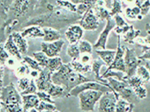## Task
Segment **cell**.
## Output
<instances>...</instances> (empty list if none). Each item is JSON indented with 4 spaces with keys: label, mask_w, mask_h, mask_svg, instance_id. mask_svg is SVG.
I'll return each instance as SVG.
<instances>
[{
    "label": "cell",
    "mask_w": 150,
    "mask_h": 112,
    "mask_svg": "<svg viewBox=\"0 0 150 112\" xmlns=\"http://www.w3.org/2000/svg\"><path fill=\"white\" fill-rule=\"evenodd\" d=\"M91 80H95V79H90L88 77L84 76L82 73L74 71L70 63L67 64L63 63L57 71L52 72V81L55 84L63 86L65 88L67 95L70 90L74 88L75 86Z\"/></svg>",
    "instance_id": "cell-1"
},
{
    "label": "cell",
    "mask_w": 150,
    "mask_h": 112,
    "mask_svg": "<svg viewBox=\"0 0 150 112\" xmlns=\"http://www.w3.org/2000/svg\"><path fill=\"white\" fill-rule=\"evenodd\" d=\"M38 2V0H15L9 9L7 19H16L21 25L22 21L24 22L29 18Z\"/></svg>",
    "instance_id": "cell-2"
},
{
    "label": "cell",
    "mask_w": 150,
    "mask_h": 112,
    "mask_svg": "<svg viewBox=\"0 0 150 112\" xmlns=\"http://www.w3.org/2000/svg\"><path fill=\"white\" fill-rule=\"evenodd\" d=\"M103 93L101 91L94 90H88L80 93L77 96L79 99L80 109L83 111H94L95 106Z\"/></svg>",
    "instance_id": "cell-3"
},
{
    "label": "cell",
    "mask_w": 150,
    "mask_h": 112,
    "mask_svg": "<svg viewBox=\"0 0 150 112\" xmlns=\"http://www.w3.org/2000/svg\"><path fill=\"white\" fill-rule=\"evenodd\" d=\"M1 104L22 105V96L13 83L3 86L0 91Z\"/></svg>",
    "instance_id": "cell-4"
},
{
    "label": "cell",
    "mask_w": 150,
    "mask_h": 112,
    "mask_svg": "<svg viewBox=\"0 0 150 112\" xmlns=\"http://www.w3.org/2000/svg\"><path fill=\"white\" fill-rule=\"evenodd\" d=\"M94 90L101 91L103 93H106V92H113V90L111 88V86L108 84L99 83L96 80H91V81L85 82L83 83L80 84L78 86H75L74 88L72 89L70 92L68 93V97H77L80 93H81L84 90ZM114 93V92H113Z\"/></svg>",
    "instance_id": "cell-5"
},
{
    "label": "cell",
    "mask_w": 150,
    "mask_h": 112,
    "mask_svg": "<svg viewBox=\"0 0 150 112\" xmlns=\"http://www.w3.org/2000/svg\"><path fill=\"white\" fill-rule=\"evenodd\" d=\"M143 61L139 59L135 50L126 48L124 54V62L126 66V77L132 76L136 74V70Z\"/></svg>",
    "instance_id": "cell-6"
},
{
    "label": "cell",
    "mask_w": 150,
    "mask_h": 112,
    "mask_svg": "<svg viewBox=\"0 0 150 112\" xmlns=\"http://www.w3.org/2000/svg\"><path fill=\"white\" fill-rule=\"evenodd\" d=\"M77 23L81 26V27L87 31H94L99 27V19L95 13L93 8H88V9L82 15Z\"/></svg>",
    "instance_id": "cell-7"
},
{
    "label": "cell",
    "mask_w": 150,
    "mask_h": 112,
    "mask_svg": "<svg viewBox=\"0 0 150 112\" xmlns=\"http://www.w3.org/2000/svg\"><path fill=\"white\" fill-rule=\"evenodd\" d=\"M125 50L126 48L120 45V37L118 36L117 39V47L116 49V55L112 61V64L107 67V69L109 70H117V71H121L126 74V66H125V62H124V54H125Z\"/></svg>",
    "instance_id": "cell-8"
},
{
    "label": "cell",
    "mask_w": 150,
    "mask_h": 112,
    "mask_svg": "<svg viewBox=\"0 0 150 112\" xmlns=\"http://www.w3.org/2000/svg\"><path fill=\"white\" fill-rule=\"evenodd\" d=\"M119 97L113 92L104 93L98 100V111H115L116 104Z\"/></svg>",
    "instance_id": "cell-9"
},
{
    "label": "cell",
    "mask_w": 150,
    "mask_h": 112,
    "mask_svg": "<svg viewBox=\"0 0 150 112\" xmlns=\"http://www.w3.org/2000/svg\"><path fill=\"white\" fill-rule=\"evenodd\" d=\"M115 26H116V23H115V21L112 17H110L106 20V25L105 26L103 31L98 36V39L93 45V48H95L96 50V49H105L108 37H109L110 32L114 29Z\"/></svg>",
    "instance_id": "cell-10"
},
{
    "label": "cell",
    "mask_w": 150,
    "mask_h": 112,
    "mask_svg": "<svg viewBox=\"0 0 150 112\" xmlns=\"http://www.w3.org/2000/svg\"><path fill=\"white\" fill-rule=\"evenodd\" d=\"M64 44L65 41L63 39L53 42L43 41L41 44V49L49 58H52L59 55Z\"/></svg>",
    "instance_id": "cell-11"
},
{
    "label": "cell",
    "mask_w": 150,
    "mask_h": 112,
    "mask_svg": "<svg viewBox=\"0 0 150 112\" xmlns=\"http://www.w3.org/2000/svg\"><path fill=\"white\" fill-rule=\"evenodd\" d=\"M52 72L46 68H44L42 69V71H40L38 77L35 79L37 85L38 90L45 91V92L48 91L49 87L53 83L52 81Z\"/></svg>",
    "instance_id": "cell-12"
},
{
    "label": "cell",
    "mask_w": 150,
    "mask_h": 112,
    "mask_svg": "<svg viewBox=\"0 0 150 112\" xmlns=\"http://www.w3.org/2000/svg\"><path fill=\"white\" fill-rule=\"evenodd\" d=\"M84 30L80 24L73 23V24L69 26L67 30H66V38L69 42V44L78 43L84 36Z\"/></svg>",
    "instance_id": "cell-13"
},
{
    "label": "cell",
    "mask_w": 150,
    "mask_h": 112,
    "mask_svg": "<svg viewBox=\"0 0 150 112\" xmlns=\"http://www.w3.org/2000/svg\"><path fill=\"white\" fill-rule=\"evenodd\" d=\"M21 35L24 38H43L44 37V31L43 27L38 25H32L21 29Z\"/></svg>",
    "instance_id": "cell-14"
},
{
    "label": "cell",
    "mask_w": 150,
    "mask_h": 112,
    "mask_svg": "<svg viewBox=\"0 0 150 112\" xmlns=\"http://www.w3.org/2000/svg\"><path fill=\"white\" fill-rule=\"evenodd\" d=\"M22 96V107L23 111H35V108L40 103V100L36 93H30Z\"/></svg>",
    "instance_id": "cell-15"
},
{
    "label": "cell",
    "mask_w": 150,
    "mask_h": 112,
    "mask_svg": "<svg viewBox=\"0 0 150 112\" xmlns=\"http://www.w3.org/2000/svg\"><path fill=\"white\" fill-rule=\"evenodd\" d=\"M4 48L8 51V53L14 58H16V60H18V62H21L23 60V56L19 51L18 48L15 44V42L13 41V39L11 34H9L7 37V39L6 40L4 43Z\"/></svg>",
    "instance_id": "cell-16"
},
{
    "label": "cell",
    "mask_w": 150,
    "mask_h": 112,
    "mask_svg": "<svg viewBox=\"0 0 150 112\" xmlns=\"http://www.w3.org/2000/svg\"><path fill=\"white\" fill-rule=\"evenodd\" d=\"M13 41L15 42V44L18 48L19 51L21 53L22 55H25L26 54L28 53V44L27 39L21 35V33L16 30L12 32L11 34Z\"/></svg>",
    "instance_id": "cell-17"
},
{
    "label": "cell",
    "mask_w": 150,
    "mask_h": 112,
    "mask_svg": "<svg viewBox=\"0 0 150 112\" xmlns=\"http://www.w3.org/2000/svg\"><path fill=\"white\" fill-rule=\"evenodd\" d=\"M103 65H105V63L101 58L95 59V60L92 61V62H91V71L94 73V79L96 81L99 82V83H103L108 84L109 85L107 79H103L101 77L100 70L101 68L103 67Z\"/></svg>",
    "instance_id": "cell-18"
},
{
    "label": "cell",
    "mask_w": 150,
    "mask_h": 112,
    "mask_svg": "<svg viewBox=\"0 0 150 112\" xmlns=\"http://www.w3.org/2000/svg\"><path fill=\"white\" fill-rule=\"evenodd\" d=\"M118 95H119L120 98H123L124 100H127L128 102L132 103L134 104H135L136 103H138L140 100L138 97V96L135 94L133 89L131 88L129 85L120 91L118 93Z\"/></svg>",
    "instance_id": "cell-19"
},
{
    "label": "cell",
    "mask_w": 150,
    "mask_h": 112,
    "mask_svg": "<svg viewBox=\"0 0 150 112\" xmlns=\"http://www.w3.org/2000/svg\"><path fill=\"white\" fill-rule=\"evenodd\" d=\"M96 52L98 56L105 63V65L109 67L112 64V61L116 55V50H107V49H96Z\"/></svg>",
    "instance_id": "cell-20"
},
{
    "label": "cell",
    "mask_w": 150,
    "mask_h": 112,
    "mask_svg": "<svg viewBox=\"0 0 150 112\" xmlns=\"http://www.w3.org/2000/svg\"><path fill=\"white\" fill-rule=\"evenodd\" d=\"M44 31V37L43 41L45 42H53L61 39V33L55 28L45 27H43Z\"/></svg>",
    "instance_id": "cell-21"
},
{
    "label": "cell",
    "mask_w": 150,
    "mask_h": 112,
    "mask_svg": "<svg viewBox=\"0 0 150 112\" xmlns=\"http://www.w3.org/2000/svg\"><path fill=\"white\" fill-rule=\"evenodd\" d=\"M47 93H49V95L51 96L52 98H62V97H67V93L66 92L65 88L62 86L55 84L52 83L51 86L47 91Z\"/></svg>",
    "instance_id": "cell-22"
},
{
    "label": "cell",
    "mask_w": 150,
    "mask_h": 112,
    "mask_svg": "<svg viewBox=\"0 0 150 112\" xmlns=\"http://www.w3.org/2000/svg\"><path fill=\"white\" fill-rule=\"evenodd\" d=\"M134 104L132 103L128 102L127 100L123 98H119L116 104V109L117 112H131L134 110Z\"/></svg>",
    "instance_id": "cell-23"
},
{
    "label": "cell",
    "mask_w": 150,
    "mask_h": 112,
    "mask_svg": "<svg viewBox=\"0 0 150 112\" xmlns=\"http://www.w3.org/2000/svg\"><path fill=\"white\" fill-rule=\"evenodd\" d=\"M70 65H71L74 71L82 73V74H84V73H87V72H90L91 71V64L84 65V64L80 62L79 59L72 60L71 62H70Z\"/></svg>",
    "instance_id": "cell-24"
},
{
    "label": "cell",
    "mask_w": 150,
    "mask_h": 112,
    "mask_svg": "<svg viewBox=\"0 0 150 112\" xmlns=\"http://www.w3.org/2000/svg\"><path fill=\"white\" fill-rule=\"evenodd\" d=\"M15 0H0V17L3 20L8 18V13Z\"/></svg>",
    "instance_id": "cell-25"
},
{
    "label": "cell",
    "mask_w": 150,
    "mask_h": 112,
    "mask_svg": "<svg viewBox=\"0 0 150 112\" xmlns=\"http://www.w3.org/2000/svg\"><path fill=\"white\" fill-rule=\"evenodd\" d=\"M141 34L140 30H135L134 27L131 25V28L129 29V30L123 35L124 37V43H127V44H134V40L138 37H139V35Z\"/></svg>",
    "instance_id": "cell-26"
},
{
    "label": "cell",
    "mask_w": 150,
    "mask_h": 112,
    "mask_svg": "<svg viewBox=\"0 0 150 112\" xmlns=\"http://www.w3.org/2000/svg\"><path fill=\"white\" fill-rule=\"evenodd\" d=\"M63 61L61 59L60 57L56 56V57H52V58H49L48 63L46 65V69L51 71L52 72H54L57 71L59 68L63 65Z\"/></svg>",
    "instance_id": "cell-27"
},
{
    "label": "cell",
    "mask_w": 150,
    "mask_h": 112,
    "mask_svg": "<svg viewBox=\"0 0 150 112\" xmlns=\"http://www.w3.org/2000/svg\"><path fill=\"white\" fill-rule=\"evenodd\" d=\"M14 69H15V75L18 78L27 76L28 75H30V68L23 61L16 65V67Z\"/></svg>",
    "instance_id": "cell-28"
},
{
    "label": "cell",
    "mask_w": 150,
    "mask_h": 112,
    "mask_svg": "<svg viewBox=\"0 0 150 112\" xmlns=\"http://www.w3.org/2000/svg\"><path fill=\"white\" fill-rule=\"evenodd\" d=\"M95 10V13L97 15V16L99 19V20H106L107 19L112 17L110 15V12L107 10L106 8H105L104 6H98L96 5L93 8Z\"/></svg>",
    "instance_id": "cell-29"
},
{
    "label": "cell",
    "mask_w": 150,
    "mask_h": 112,
    "mask_svg": "<svg viewBox=\"0 0 150 112\" xmlns=\"http://www.w3.org/2000/svg\"><path fill=\"white\" fill-rule=\"evenodd\" d=\"M125 76L126 74L121 71H117V70H109V71H105L103 75H101V77L103 79H107L109 77H112L116 78L118 80H125Z\"/></svg>",
    "instance_id": "cell-30"
},
{
    "label": "cell",
    "mask_w": 150,
    "mask_h": 112,
    "mask_svg": "<svg viewBox=\"0 0 150 112\" xmlns=\"http://www.w3.org/2000/svg\"><path fill=\"white\" fill-rule=\"evenodd\" d=\"M67 54L70 58H72V60L79 59L80 56H81V52H80L79 47H78V43L70 44V45L67 47Z\"/></svg>",
    "instance_id": "cell-31"
},
{
    "label": "cell",
    "mask_w": 150,
    "mask_h": 112,
    "mask_svg": "<svg viewBox=\"0 0 150 112\" xmlns=\"http://www.w3.org/2000/svg\"><path fill=\"white\" fill-rule=\"evenodd\" d=\"M56 5L59 7L63 8L68 11L76 13L77 12V4H75L70 0H56Z\"/></svg>",
    "instance_id": "cell-32"
},
{
    "label": "cell",
    "mask_w": 150,
    "mask_h": 112,
    "mask_svg": "<svg viewBox=\"0 0 150 112\" xmlns=\"http://www.w3.org/2000/svg\"><path fill=\"white\" fill-rule=\"evenodd\" d=\"M35 111H57L56 104H51V103L45 102V101H41L38 104L37 107L35 108Z\"/></svg>",
    "instance_id": "cell-33"
},
{
    "label": "cell",
    "mask_w": 150,
    "mask_h": 112,
    "mask_svg": "<svg viewBox=\"0 0 150 112\" xmlns=\"http://www.w3.org/2000/svg\"><path fill=\"white\" fill-rule=\"evenodd\" d=\"M136 75L142 79L145 84L150 82V72L145 65H139L136 70Z\"/></svg>",
    "instance_id": "cell-34"
},
{
    "label": "cell",
    "mask_w": 150,
    "mask_h": 112,
    "mask_svg": "<svg viewBox=\"0 0 150 112\" xmlns=\"http://www.w3.org/2000/svg\"><path fill=\"white\" fill-rule=\"evenodd\" d=\"M33 58L39 63V65L42 66V69L46 67L47 63L49 61V57L43 52V51H35L32 54Z\"/></svg>",
    "instance_id": "cell-35"
},
{
    "label": "cell",
    "mask_w": 150,
    "mask_h": 112,
    "mask_svg": "<svg viewBox=\"0 0 150 112\" xmlns=\"http://www.w3.org/2000/svg\"><path fill=\"white\" fill-rule=\"evenodd\" d=\"M78 47L81 54H92L93 52V46L88 41L81 40L78 42Z\"/></svg>",
    "instance_id": "cell-36"
},
{
    "label": "cell",
    "mask_w": 150,
    "mask_h": 112,
    "mask_svg": "<svg viewBox=\"0 0 150 112\" xmlns=\"http://www.w3.org/2000/svg\"><path fill=\"white\" fill-rule=\"evenodd\" d=\"M23 61L25 63H27L28 66L30 68V69L32 70H37V71H42V68L39 65V63L37 61L35 60L34 58H31L30 56L23 55Z\"/></svg>",
    "instance_id": "cell-37"
},
{
    "label": "cell",
    "mask_w": 150,
    "mask_h": 112,
    "mask_svg": "<svg viewBox=\"0 0 150 112\" xmlns=\"http://www.w3.org/2000/svg\"><path fill=\"white\" fill-rule=\"evenodd\" d=\"M31 79L28 78V76H23L21 78H19L18 82H17V89L20 91V93L25 90L28 88V86L30 85Z\"/></svg>",
    "instance_id": "cell-38"
},
{
    "label": "cell",
    "mask_w": 150,
    "mask_h": 112,
    "mask_svg": "<svg viewBox=\"0 0 150 112\" xmlns=\"http://www.w3.org/2000/svg\"><path fill=\"white\" fill-rule=\"evenodd\" d=\"M110 15L112 17L116 15V14H120L123 13L122 9V4L120 0H112V7L110 9Z\"/></svg>",
    "instance_id": "cell-39"
},
{
    "label": "cell",
    "mask_w": 150,
    "mask_h": 112,
    "mask_svg": "<svg viewBox=\"0 0 150 112\" xmlns=\"http://www.w3.org/2000/svg\"><path fill=\"white\" fill-rule=\"evenodd\" d=\"M1 111H2L15 112L23 111V107L21 104H1Z\"/></svg>",
    "instance_id": "cell-40"
},
{
    "label": "cell",
    "mask_w": 150,
    "mask_h": 112,
    "mask_svg": "<svg viewBox=\"0 0 150 112\" xmlns=\"http://www.w3.org/2000/svg\"><path fill=\"white\" fill-rule=\"evenodd\" d=\"M36 94L38 95L39 100L41 101H45V102L51 103V104H56L55 101H54L52 99L53 98L51 96L49 95V93L45 92V91H42V90H38L36 92Z\"/></svg>",
    "instance_id": "cell-41"
},
{
    "label": "cell",
    "mask_w": 150,
    "mask_h": 112,
    "mask_svg": "<svg viewBox=\"0 0 150 112\" xmlns=\"http://www.w3.org/2000/svg\"><path fill=\"white\" fill-rule=\"evenodd\" d=\"M9 55L8 51L5 49L4 44H0V64L5 65L6 61L9 59Z\"/></svg>",
    "instance_id": "cell-42"
},
{
    "label": "cell",
    "mask_w": 150,
    "mask_h": 112,
    "mask_svg": "<svg viewBox=\"0 0 150 112\" xmlns=\"http://www.w3.org/2000/svg\"><path fill=\"white\" fill-rule=\"evenodd\" d=\"M38 91V87L35 83V79L31 78V81H30V85L28 86V87L25 90H23V92H21V95H26V94H30V93H36Z\"/></svg>",
    "instance_id": "cell-43"
},
{
    "label": "cell",
    "mask_w": 150,
    "mask_h": 112,
    "mask_svg": "<svg viewBox=\"0 0 150 112\" xmlns=\"http://www.w3.org/2000/svg\"><path fill=\"white\" fill-rule=\"evenodd\" d=\"M134 91L140 100L145 99L147 97V90L145 87V85L136 87V88L134 89Z\"/></svg>",
    "instance_id": "cell-44"
},
{
    "label": "cell",
    "mask_w": 150,
    "mask_h": 112,
    "mask_svg": "<svg viewBox=\"0 0 150 112\" xmlns=\"http://www.w3.org/2000/svg\"><path fill=\"white\" fill-rule=\"evenodd\" d=\"M79 61L84 65H90L93 61L91 54H81Z\"/></svg>",
    "instance_id": "cell-45"
},
{
    "label": "cell",
    "mask_w": 150,
    "mask_h": 112,
    "mask_svg": "<svg viewBox=\"0 0 150 112\" xmlns=\"http://www.w3.org/2000/svg\"><path fill=\"white\" fill-rule=\"evenodd\" d=\"M112 18H113V20H114L116 26H117V27H125V26L128 25V23L124 20V19L123 18L120 14H116Z\"/></svg>",
    "instance_id": "cell-46"
},
{
    "label": "cell",
    "mask_w": 150,
    "mask_h": 112,
    "mask_svg": "<svg viewBox=\"0 0 150 112\" xmlns=\"http://www.w3.org/2000/svg\"><path fill=\"white\" fill-rule=\"evenodd\" d=\"M139 8L141 9V15H142L143 16H146L150 11V0L145 1L143 4L141 5Z\"/></svg>",
    "instance_id": "cell-47"
},
{
    "label": "cell",
    "mask_w": 150,
    "mask_h": 112,
    "mask_svg": "<svg viewBox=\"0 0 150 112\" xmlns=\"http://www.w3.org/2000/svg\"><path fill=\"white\" fill-rule=\"evenodd\" d=\"M131 25H127L125 27H117V26H115L114 29V32L117 34L118 36H120V35H124L125 34L127 31L129 30V29L131 28Z\"/></svg>",
    "instance_id": "cell-48"
},
{
    "label": "cell",
    "mask_w": 150,
    "mask_h": 112,
    "mask_svg": "<svg viewBox=\"0 0 150 112\" xmlns=\"http://www.w3.org/2000/svg\"><path fill=\"white\" fill-rule=\"evenodd\" d=\"M125 16L127 19L129 20H138V16L134 13V12L133 11L132 9V7H127L125 9Z\"/></svg>",
    "instance_id": "cell-49"
},
{
    "label": "cell",
    "mask_w": 150,
    "mask_h": 112,
    "mask_svg": "<svg viewBox=\"0 0 150 112\" xmlns=\"http://www.w3.org/2000/svg\"><path fill=\"white\" fill-rule=\"evenodd\" d=\"M98 0H72V2L75 4H78V3H84V4L88 5L89 7L94 8L95 6L96 5L97 2Z\"/></svg>",
    "instance_id": "cell-50"
},
{
    "label": "cell",
    "mask_w": 150,
    "mask_h": 112,
    "mask_svg": "<svg viewBox=\"0 0 150 112\" xmlns=\"http://www.w3.org/2000/svg\"><path fill=\"white\" fill-rule=\"evenodd\" d=\"M88 8H91V7H89L88 5L84 4V3H78V4H77V12H76V13L82 16V15L88 9Z\"/></svg>",
    "instance_id": "cell-51"
},
{
    "label": "cell",
    "mask_w": 150,
    "mask_h": 112,
    "mask_svg": "<svg viewBox=\"0 0 150 112\" xmlns=\"http://www.w3.org/2000/svg\"><path fill=\"white\" fill-rule=\"evenodd\" d=\"M14 59H16V58H14V57L11 58L9 57V59L6 61V65L7 67L10 68V69H15L16 67V65H18V64L16 62V61L14 60Z\"/></svg>",
    "instance_id": "cell-52"
},
{
    "label": "cell",
    "mask_w": 150,
    "mask_h": 112,
    "mask_svg": "<svg viewBox=\"0 0 150 112\" xmlns=\"http://www.w3.org/2000/svg\"><path fill=\"white\" fill-rule=\"evenodd\" d=\"M138 58L142 61L150 60V48L147 49L146 51H143V53L140 56H138Z\"/></svg>",
    "instance_id": "cell-53"
},
{
    "label": "cell",
    "mask_w": 150,
    "mask_h": 112,
    "mask_svg": "<svg viewBox=\"0 0 150 112\" xmlns=\"http://www.w3.org/2000/svg\"><path fill=\"white\" fill-rule=\"evenodd\" d=\"M146 32H147L148 35L145 37H143V38H144V41H145L146 48L149 49L150 48V31L149 30H146Z\"/></svg>",
    "instance_id": "cell-54"
},
{
    "label": "cell",
    "mask_w": 150,
    "mask_h": 112,
    "mask_svg": "<svg viewBox=\"0 0 150 112\" xmlns=\"http://www.w3.org/2000/svg\"><path fill=\"white\" fill-rule=\"evenodd\" d=\"M39 71H37V70H30V76H31L32 79H36L38 77V75H39Z\"/></svg>",
    "instance_id": "cell-55"
},
{
    "label": "cell",
    "mask_w": 150,
    "mask_h": 112,
    "mask_svg": "<svg viewBox=\"0 0 150 112\" xmlns=\"http://www.w3.org/2000/svg\"><path fill=\"white\" fill-rule=\"evenodd\" d=\"M4 76V65L0 64V80H2Z\"/></svg>",
    "instance_id": "cell-56"
},
{
    "label": "cell",
    "mask_w": 150,
    "mask_h": 112,
    "mask_svg": "<svg viewBox=\"0 0 150 112\" xmlns=\"http://www.w3.org/2000/svg\"><path fill=\"white\" fill-rule=\"evenodd\" d=\"M145 1H147V0H135V2H134V5L140 7L141 5L143 4Z\"/></svg>",
    "instance_id": "cell-57"
},
{
    "label": "cell",
    "mask_w": 150,
    "mask_h": 112,
    "mask_svg": "<svg viewBox=\"0 0 150 112\" xmlns=\"http://www.w3.org/2000/svg\"><path fill=\"white\" fill-rule=\"evenodd\" d=\"M145 66L150 72V60H145Z\"/></svg>",
    "instance_id": "cell-58"
},
{
    "label": "cell",
    "mask_w": 150,
    "mask_h": 112,
    "mask_svg": "<svg viewBox=\"0 0 150 112\" xmlns=\"http://www.w3.org/2000/svg\"><path fill=\"white\" fill-rule=\"evenodd\" d=\"M124 2H127L128 5H131V4H134L135 0H124Z\"/></svg>",
    "instance_id": "cell-59"
},
{
    "label": "cell",
    "mask_w": 150,
    "mask_h": 112,
    "mask_svg": "<svg viewBox=\"0 0 150 112\" xmlns=\"http://www.w3.org/2000/svg\"><path fill=\"white\" fill-rule=\"evenodd\" d=\"M145 30H149L150 31V23H147L145 26Z\"/></svg>",
    "instance_id": "cell-60"
},
{
    "label": "cell",
    "mask_w": 150,
    "mask_h": 112,
    "mask_svg": "<svg viewBox=\"0 0 150 112\" xmlns=\"http://www.w3.org/2000/svg\"><path fill=\"white\" fill-rule=\"evenodd\" d=\"M2 87H3V82H2V80H0V91H1Z\"/></svg>",
    "instance_id": "cell-61"
},
{
    "label": "cell",
    "mask_w": 150,
    "mask_h": 112,
    "mask_svg": "<svg viewBox=\"0 0 150 112\" xmlns=\"http://www.w3.org/2000/svg\"><path fill=\"white\" fill-rule=\"evenodd\" d=\"M1 106L2 105H1V100H0V111H1Z\"/></svg>",
    "instance_id": "cell-62"
},
{
    "label": "cell",
    "mask_w": 150,
    "mask_h": 112,
    "mask_svg": "<svg viewBox=\"0 0 150 112\" xmlns=\"http://www.w3.org/2000/svg\"><path fill=\"white\" fill-rule=\"evenodd\" d=\"M70 1H72V0H70Z\"/></svg>",
    "instance_id": "cell-63"
}]
</instances>
